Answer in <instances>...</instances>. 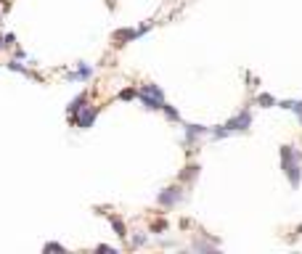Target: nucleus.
<instances>
[{
	"instance_id": "1",
	"label": "nucleus",
	"mask_w": 302,
	"mask_h": 254,
	"mask_svg": "<svg viewBox=\"0 0 302 254\" xmlns=\"http://www.w3.org/2000/svg\"><path fill=\"white\" fill-rule=\"evenodd\" d=\"M281 169L289 177V185L299 188V183H302V151H297L294 146H281Z\"/></svg>"
},
{
	"instance_id": "2",
	"label": "nucleus",
	"mask_w": 302,
	"mask_h": 254,
	"mask_svg": "<svg viewBox=\"0 0 302 254\" xmlns=\"http://www.w3.org/2000/svg\"><path fill=\"white\" fill-rule=\"evenodd\" d=\"M225 133H244V130H249L252 127V111L249 109H244V111H239L236 117H231L228 122H225Z\"/></svg>"
},
{
	"instance_id": "3",
	"label": "nucleus",
	"mask_w": 302,
	"mask_h": 254,
	"mask_svg": "<svg viewBox=\"0 0 302 254\" xmlns=\"http://www.w3.org/2000/svg\"><path fill=\"white\" fill-rule=\"evenodd\" d=\"M98 114H101V106H85V109L80 111V114H77V117H72L69 122H72L74 127L90 130V127H93V122H96V117H98Z\"/></svg>"
},
{
	"instance_id": "4",
	"label": "nucleus",
	"mask_w": 302,
	"mask_h": 254,
	"mask_svg": "<svg viewBox=\"0 0 302 254\" xmlns=\"http://www.w3.org/2000/svg\"><path fill=\"white\" fill-rule=\"evenodd\" d=\"M183 201V188L181 185H170V188H165V191H159V196H157V204L159 206H175V204H181Z\"/></svg>"
},
{
	"instance_id": "5",
	"label": "nucleus",
	"mask_w": 302,
	"mask_h": 254,
	"mask_svg": "<svg viewBox=\"0 0 302 254\" xmlns=\"http://www.w3.org/2000/svg\"><path fill=\"white\" fill-rule=\"evenodd\" d=\"M85 106H88V90L77 93V96H74V98L69 101V106H67V114H69V119H72V117H77Z\"/></svg>"
},
{
	"instance_id": "6",
	"label": "nucleus",
	"mask_w": 302,
	"mask_h": 254,
	"mask_svg": "<svg viewBox=\"0 0 302 254\" xmlns=\"http://www.w3.org/2000/svg\"><path fill=\"white\" fill-rule=\"evenodd\" d=\"M90 77H93V67H90V64H77V69L67 74L69 82H88Z\"/></svg>"
},
{
	"instance_id": "7",
	"label": "nucleus",
	"mask_w": 302,
	"mask_h": 254,
	"mask_svg": "<svg viewBox=\"0 0 302 254\" xmlns=\"http://www.w3.org/2000/svg\"><path fill=\"white\" fill-rule=\"evenodd\" d=\"M183 130H186V143H194L196 138L212 133V127H204V125H186Z\"/></svg>"
},
{
	"instance_id": "8",
	"label": "nucleus",
	"mask_w": 302,
	"mask_h": 254,
	"mask_svg": "<svg viewBox=\"0 0 302 254\" xmlns=\"http://www.w3.org/2000/svg\"><path fill=\"white\" fill-rule=\"evenodd\" d=\"M138 37H140L138 30H117L114 35H111V40H114V45H125V43L138 40Z\"/></svg>"
},
{
	"instance_id": "9",
	"label": "nucleus",
	"mask_w": 302,
	"mask_h": 254,
	"mask_svg": "<svg viewBox=\"0 0 302 254\" xmlns=\"http://www.w3.org/2000/svg\"><path fill=\"white\" fill-rule=\"evenodd\" d=\"M106 220L111 222V228H114V233H117V236H119L122 241H125V238H127V228H125V222H122V217H119V214H106Z\"/></svg>"
},
{
	"instance_id": "10",
	"label": "nucleus",
	"mask_w": 302,
	"mask_h": 254,
	"mask_svg": "<svg viewBox=\"0 0 302 254\" xmlns=\"http://www.w3.org/2000/svg\"><path fill=\"white\" fill-rule=\"evenodd\" d=\"M6 69H11V72L24 74V77H32V80H37V74H35V72H30V69L24 67V64H19V61H8V64H6Z\"/></svg>"
},
{
	"instance_id": "11",
	"label": "nucleus",
	"mask_w": 302,
	"mask_h": 254,
	"mask_svg": "<svg viewBox=\"0 0 302 254\" xmlns=\"http://www.w3.org/2000/svg\"><path fill=\"white\" fill-rule=\"evenodd\" d=\"M257 106H262V109H270V106H278V101L270 96V93H260L257 96Z\"/></svg>"
},
{
	"instance_id": "12",
	"label": "nucleus",
	"mask_w": 302,
	"mask_h": 254,
	"mask_svg": "<svg viewBox=\"0 0 302 254\" xmlns=\"http://www.w3.org/2000/svg\"><path fill=\"white\" fill-rule=\"evenodd\" d=\"M199 175V164H188L183 172H181V183H188V180H194V177Z\"/></svg>"
},
{
	"instance_id": "13",
	"label": "nucleus",
	"mask_w": 302,
	"mask_h": 254,
	"mask_svg": "<svg viewBox=\"0 0 302 254\" xmlns=\"http://www.w3.org/2000/svg\"><path fill=\"white\" fill-rule=\"evenodd\" d=\"M162 111H165V117H167L170 122H181V111H178L175 106H170L167 101H165V106H162Z\"/></svg>"
},
{
	"instance_id": "14",
	"label": "nucleus",
	"mask_w": 302,
	"mask_h": 254,
	"mask_svg": "<svg viewBox=\"0 0 302 254\" xmlns=\"http://www.w3.org/2000/svg\"><path fill=\"white\" fill-rule=\"evenodd\" d=\"M278 106H281V109H289V111H294L297 117L302 114V101H281Z\"/></svg>"
},
{
	"instance_id": "15",
	"label": "nucleus",
	"mask_w": 302,
	"mask_h": 254,
	"mask_svg": "<svg viewBox=\"0 0 302 254\" xmlns=\"http://www.w3.org/2000/svg\"><path fill=\"white\" fill-rule=\"evenodd\" d=\"M146 243H148V236H146V233H135L133 241H130V246L138 249V246H146Z\"/></svg>"
},
{
	"instance_id": "16",
	"label": "nucleus",
	"mask_w": 302,
	"mask_h": 254,
	"mask_svg": "<svg viewBox=\"0 0 302 254\" xmlns=\"http://www.w3.org/2000/svg\"><path fill=\"white\" fill-rule=\"evenodd\" d=\"M138 98V90L135 88H125V90H119V101H133Z\"/></svg>"
},
{
	"instance_id": "17",
	"label": "nucleus",
	"mask_w": 302,
	"mask_h": 254,
	"mask_svg": "<svg viewBox=\"0 0 302 254\" xmlns=\"http://www.w3.org/2000/svg\"><path fill=\"white\" fill-rule=\"evenodd\" d=\"M43 251H67V246L59 243V241H48V243L43 246Z\"/></svg>"
},
{
	"instance_id": "18",
	"label": "nucleus",
	"mask_w": 302,
	"mask_h": 254,
	"mask_svg": "<svg viewBox=\"0 0 302 254\" xmlns=\"http://www.w3.org/2000/svg\"><path fill=\"white\" fill-rule=\"evenodd\" d=\"M96 251H98V254H114L117 249H114V246H109V243H98Z\"/></svg>"
},
{
	"instance_id": "19",
	"label": "nucleus",
	"mask_w": 302,
	"mask_h": 254,
	"mask_svg": "<svg viewBox=\"0 0 302 254\" xmlns=\"http://www.w3.org/2000/svg\"><path fill=\"white\" fill-rule=\"evenodd\" d=\"M151 230H154V233H162V230H167V222H165V220H159V222L151 225Z\"/></svg>"
},
{
	"instance_id": "20",
	"label": "nucleus",
	"mask_w": 302,
	"mask_h": 254,
	"mask_svg": "<svg viewBox=\"0 0 302 254\" xmlns=\"http://www.w3.org/2000/svg\"><path fill=\"white\" fill-rule=\"evenodd\" d=\"M6 48H16V37L14 35H6Z\"/></svg>"
},
{
	"instance_id": "21",
	"label": "nucleus",
	"mask_w": 302,
	"mask_h": 254,
	"mask_svg": "<svg viewBox=\"0 0 302 254\" xmlns=\"http://www.w3.org/2000/svg\"><path fill=\"white\" fill-rule=\"evenodd\" d=\"M6 48V35H0V51Z\"/></svg>"
},
{
	"instance_id": "22",
	"label": "nucleus",
	"mask_w": 302,
	"mask_h": 254,
	"mask_svg": "<svg viewBox=\"0 0 302 254\" xmlns=\"http://www.w3.org/2000/svg\"><path fill=\"white\" fill-rule=\"evenodd\" d=\"M299 125H302V114H299Z\"/></svg>"
}]
</instances>
